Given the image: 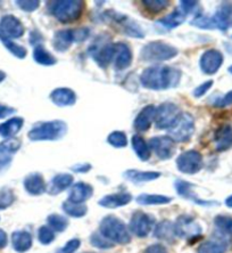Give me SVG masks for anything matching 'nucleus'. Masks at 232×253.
<instances>
[{
    "label": "nucleus",
    "instance_id": "41",
    "mask_svg": "<svg viewBox=\"0 0 232 253\" xmlns=\"http://www.w3.org/2000/svg\"><path fill=\"white\" fill-rule=\"evenodd\" d=\"M0 42L3 43V46H5L7 49H8V51H10L15 57L23 59L26 57V55H28V50H26V48L16 42H14L13 40L0 39Z\"/></svg>",
    "mask_w": 232,
    "mask_h": 253
},
{
    "label": "nucleus",
    "instance_id": "8",
    "mask_svg": "<svg viewBox=\"0 0 232 253\" xmlns=\"http://www.w3.org/2000/svg\"><path fill=\"white\" fill-rule=\"evenodd\" d=\"M174 228L177 237L187 240L188 242L198 240L201 236V232H203L200 225L194 220V218L187 214H182L177 219Z\"/></svg>",
    "mask_w": 232,
    "mask_h": 253
},
{
    "label": "nucleus",
    "instance_id": "5",
    "mask_svg": "<svg viewBox=\"0 0 232 253\" xmlns=\"http://www.w3.org/2000/svg\"><path fill=\"white\" fill-rule=\"evenodd\" d=\"M179 51L175 47L164 42H152L144 46L140 51L142 62L158 63L165 62L178 56Z\"/></svg>",
    "mask_w": 232,
    "mask_h": 253
},
{
    "label": "nucleus",
    "instance_id": "24",
    "mask_svg": "<svg viewBox=\"0 0 232 253\" xmlns=\"http://www.w3.org/2000/svg\"><path fill=\"white\" fill-rule=\"evenodd\" d=\"M93 195V187L87 183H77L71 187L69 201L73 203L83 204L85 201L91 199Z\"/></svg>",
    "mask_w": 232,
    "mask_h": 253
},
{
    "label": "nucleus",
    "instance_id": "45",
    "mask_svg": "<svg viewBox=\"0 0 232 253\" xmlns=\"http://www.w3.org/2000/svg\"><path fill=\"white\" fill-rule=\"evenodd\" d=\"M16 200L14 192L10 188L3 187L0 189V210H5L9 208Z\"/></svg>",
    "mask_w": 232,
    "mask_h": 253
},
{
    "label": "nucleus",
    "instance_id": "4",
    "mask_svg": "<svg viewBox=\"0 0 232 253\" xmlns=\"http://www.w3.org/2000/svg\"><path fill=\"white\" fill-rule=\"evenodd\" d=\"M67 132L66 122L52 120L38 124L30 130L28 137L32 141H54L62 139Z\"/></svg>",
    "mask_w": 232,
    "mask_h": 253
},
{
    "label": "nucleus",
    "instance_id": "15",
    "mask_svg": "<svg viewBox=\"0 0 232 253\" xmlns=\"http://www.w3.org/2000/svg\"><path fill=\"white\" fill-rule=\"evenodd\" d=\"M223 59V54L218 49L205 50L199 59L200 70L207 76H213L222 66Z\"/></svg>",
    "mask_w": 232,
    "mask_h": 253
},
{
    "label": "nucleus",
    "instance_id": "20",
    "mask_svg": "<svg viewBox=\"0 0 232 253\" xmlns=\"http://www.w3.org/2000/svg\"><path fill=\"white\" fill-rule=\"evenodd\" d=\"M74 42H77L74 29L58 30L55 33L54 39H52V46H54L55 50L61 51V53L69 50Z\"/></svg>",
    "mask_w": 232,
    "mask_h": 253
},
{
    "label": "nucleus",
    "instance_id": "21",
    "mask_svg": "<svg viewBox=\"0 0 232 253\" xmlns=\"http://www.w3.org/2000/svg\"><path fill=\"white\" fill-rule=\"evenodd\" d=\"M23 185L25 191L28 192L30 195L39 196L47 192V186L46 183H44L42 174H40L38 172L30 173L29 176H26L24 178Z\"/></svg>",
    "mask_w": 232,
    "mask_h": 253
},
{
    "label": "nucleus",
    "instance_id": "32",
    "mask_svg": "<svg viewBox=\"0 0 232 253\" xmlns=\"http://www.w3.org/2000/svg\"><path fill=\"white\" fill-rule=\"evenodd\" d=\"M24 125V120L22 118L14 117L6 122L0 125V136L3 138L9 139L16 135V133L22 129Z\"/></svg>",
    "mask_w": 232,
    "mask_h": 253
},
{
    "label": "nucleus",
    "instance_id": "58",
    "mask_svg": "<svg viewBox=\"0 0 232 253\" xmlns=\"http://www.w3.org/2000/svg\"><path fill=\"white\" fill-rule=\"evenodd\" d=\"M5 79H6V73L3 72V71L0 70V84H1Z\"/></svg>",
    "mask_w": 232,
    "mask_h": 253
},
{
    "label": "nucleus",
    "instance_id": "51",
    "mask_svg": "<svg viewBox=\"0 0 232 253\" xmlns=\"http://www.w3.org/2000/svg\"><path fill=\"white\" fill-rule=\"evenodd\" d=\"M229 105H232V90L227 92L226 95L222 96V97H219L214 102L215 107H226Z\"/></svg>",
    "mask_w": 232,
    "mask_h": 253
},
{
    "label": "nucleus",
    "instance_id": "23",
    "mask_svg": "<svg viewBox=\"0 0 232 253\" xmlns=\"http://www.w3.org/2000/svg\"><path fill=\"white\" fill-rule=\"evenodd\" d=\"M174 186L179 195L182 196L183 199L186 200L193 201V202L198 204V206L207 207V206H211V204H214L213 202H208V201H203L201 199H199V196H197L196 193L193 192V185L188 183V181L178 179L175 181Z\"/></svg>",
    "mask_w": 232,
    "mask_h": 253
},
{
    "label": "nucleus",
    "instance_id": "40",
    "mask_svg": "<svg viewBox=\"0 0 232 253\" xmlns=\"http://www.w3.org/2000/svg\"><path fill=\"white\" fill-rule=\"evenodd\" d=\"M214 225L224 235L232 236V218L229 215H216L214 219Z\"/></svg>",
    "mask_w": 232,
    "mask_h": 253
},
{
    "label": "nucleus",
    "instance_id": "6",
    "mask_svg": "<svg viewBox=\"0 0 232 253\" xmlns=\"http://www.w3.org/2000/svg\"><path fill=\"white\" fill-rule=\"evenodd\" d=\"M174 143H188L194 132V120L192 114L182 113L175 124L167 130Z\"/></svg>",
    "mask_w": 232,
    "mask_h": 253
},
{
    "label": "nucleus",
    "instance_id": "39",
    "mask_svg": "<svg viewBox=\"0 0 232 253\" xmlns=\"http://www.w3.org/2000/svg\"><path fill=\"white\" fill-rule=\"evenodd\" d=\"M226 244L214 241H207L205 243H201L197 249V253H226Z\"/></svg>",
    "mask_w": 232,
    "mask_h": 253
},
{
    "label": "nucleus",
    "instance_id": "54",
    "mask_svg": "<svg viewBox=\"0 0 232 253\" xmlns=\"http://www.w3.org/2000/svg\"><path fill=\"white\" fill-rule=\"evenodd\" d=\"M42 40H43L42 36H41L40 32L38 31H32L31 35H30V42H31V44H36V47L40 46V43Z\"/></svg>",
    "mask_w": 232,
    "mask_h": 253
},
{
    "label": "nucleus",
    "instance_id": "43",
    "mask_svg": "<svg viewBox=\"0 0 232 253\" xmlns=\"http://www.w3.org/2000/svg\"><path fill=\"white\" fill-rule=\"evenodd\" d=\"M190 24L193 27L203 29V30H214L216 29V24L215 21L213 17H208V16H204V15H198L193 18V20L190 22Z\"/></svg>",
    "mask_w": 232,
    "mask_h": 253
},
{
    "label": "nucleus",
    "instance_id": "13",
    "mask_svg": "<svg viewBox=\"0 0 232 253\" xmlns=\"http://www.w3.org/2000/svg\"><path fill=\"white\" fill-rule=\"evenodd\" d=\"M25 29L14 15H5L0 20V39H18L23 37Z\"/></svg>",
    "mask_w": 232,
    "mask_h": 253
},
{
    "label": "nucleus",
    "instance_id": "14",
    "mask_svg": "<svg viewBox=\"0 0 232 253\" xmlns=\"http://www.w3.org/2000/svg\"><path fill=\"white\" fill-rule=\"evenodd\" d=\"M149 148L154 152L159 160H170L175 153V144L168 136H157L153 137L149 140Z\"/></svg>",
    "mask_w": 232,
    "mask_h": 253
},
{
    "label": "nucleus",
    "instance_id": "1",
    "mask_svg": "<svg viewBox=\"0 0 232 253\" xmlns=\"http://www.w3.org/2000/svg\"><path fill=\"white\" fill-rule=\"evenodd\" d=\"M181 71L166 65H153L140 74L142 87L151 90H166L180 84Z\"/></svg>",
    "mask_w": 232,
    "mask_h": 253
},
{
    "label": "nucleus",
    "instance_id": "33",
    "mask_svg": "<svg viewBox=\"0 0 232 253\" xmlns=\"http://www.w3.org/2000/svg\"><path fill=\"white\" fill-rule=\"evenodd\" d=\"M131 145H132V148L134 153L139 158L141 161H148L149 159L152 158V151L149 148L148 143H146V140L142 138L140 135H134L131 138Z\"/></svg>",
    "mask_w": 232,
    "mask_h": 253
},
{
    "label": "nucleus",
    "instance_id": "10",
    "mask_svg": "<svg viewBox=\"0 0 232 253\" xmlns=\"http://www.w3.org/2000/svg\"><path fill=\"white\" fill-rule=\"evenodd\" d=\"M203 155L196 150H189L181 153L177 159V167L185 174H194L203 168Z\"/></svg>",
    "mask_w": 232,
    "mask_h": 253
},
{
    "label": "nucleus",
    "instance_id": "47",
    "mask_svg": "<svg viewBox=\"0 0 232 253\" xmlns=\"http://www.w3.org/2000/svg\"><path fill=\"white\" fill-rule=\"evenodd\" d=\"M15 3L18 6V8L28 13H32L39 8L40 1L39 0H17Z\"/></svg>",
    "mask_w": 232,
    "mask_h": 253
},
{
    "label": "nucleus",
    "instance_id": "11",
    "mask_svg": "<svg viewBox=\"0 0 232 253\" xmlns=\"http://www.w3.org/2000/svg\"><path fill=\"white\" fill-rule=\"evenodd\" d=\"M154 225L155 218L153 215L145 213L142 211H137L132 214L129 227L131 233L140 237V239H144V237H147L151 234Z\"/></svg>",
    "mask_w": 232,
    "mask_h": 253
},
{
    "label": "nucleus",
    "instance_id": "55",
    "mask_svg": "<svg viewBox=\"0 0 232 253\" xmlns=\"http://www.w3.org/2000/svg\"><path fill=\"white\" fill-rule=\"evenodd\" d=\"M14 113H16V110L13 109V107L1 105V104H0V119H3Z\"/></svg>",
    "mask_w": 232,
    "mask_h": 253
},
{
    "label": "nucleus",
    "instance_id": "9",
    "mask_svg": "<svg viewBox=\"0 0 232 253\" xmlns=\"http://www.w3.org/2000/svg\"><path fill=\"white\" fill-rule=\"evenodd\" d=\"M104 16L106 17V20L112 22V23L119 25V27L122 28L121 31L124 33V35L132 37V38H145V32L142 31L139 25H138L136 22L131 21L128 16H125V15L119 14L117 12H115V10H108V12L104 14Z\"/></svg>",
    "mask_w": 232,
    "mask_h": 253
},
{
    "label": "nucleus",
    "instance_id": "37",
    "mask_svg": "<svg viewBox=\"0 0 232 253\" xmlns=\"http://www.w3.org/2000/svg\"><path fill=\"white\" fill-rule=\"evenodd\" d=\"M142 6L149 14H159L170 6L168 0H145Z\"/></svg>",
    "mask_w": 232,
    "mask_h": 253
},
{
    "label": "nucleus",
    "instance_id": "48",
    "mask_svg": "<svg viewBox=\"0 0 232 253\" xmlns=\"http://www.w3.org/2000/svg\"><path fill=\"white\" fill-rule=\"evenodd\" d=\"M179 5H180L181 12L187 16V15L193 13L194 10H196L198 7H199V2L193 1V0H190V1H187V0H182V1H180Z\"/></svg>",
    "mask_w": 232,
    "mask_h": 253
},
{
    "label": "nucleus",
    "instance_id": "38",
    "mask_svg": "<svg viewBox=\"0 0 232 253\" xmlns=\"http://www.w3.org/2000/svg\"><path fill=\"white\" fill-rule=\"evenodd\" d=\"M47 222L54 232H58V233L64 232V230L67 228V226H69V220H67L64 215H61L57 213L50 214L49 217L47 218Z\"/></svg>",
    "mask_w": 232,
    "mask_h": 253
},
{
    "label": "nucleus",
    "instance_id": "44",
    "mask_svg": "<svg viewBox=\"0 0 232 253\" xmlns=\"http://www.w3.org/2000/svg\"><path fill=\"white\" fill-rule=\"evenodd\" d=\"M90 243L93 248L100 249V250H108L115 247L114 243L108 241L106 237H104L100 233H93L90 236Z\"/></svg>",
    "mask_w": 232,
    "mask_h": 253
},
{
    "label": "nucleus",
    "instance_id": "57",
    "mask_svg": "<svg viewBox=\"0 0 232 253\" xmlns=\"http://www.w3.org/2000/svg\"><path fill=\"white\" fill-rule=\"evenodd\" d=\"M226 204H227V207L232 208V195L228 197V199L226 200Z\"/></svg>",
    "mask_w": 232,
    "mask_h": 253
},
{
    "label": "nucleus",
    "instance_id": "50",
    "mask_svg": "<svg viewBox=\"0 0 232 253\" xmlns=\"http://www.w3.org/2000/svg\"><path fill=\"white\" fill-rule=\"evenodd\" d=\"M213 84H214V83H213V80H208V81H206V83H204V84H201L198 85V87L193 90V96H194V97H196V98L203 97V96L206 94V92L209 90V89L212 88Z\"/></svg>",
    "mask_w": 232,
    "mask_h": 253
},
{
    "label": "nucleus",
    "instance_id": "3",
    "mask_svg": "<svg viewBox=\"0 0 232 253\" xmlns=\"http://www.w3.org/2000/svg\"><path fill=\"white\" fill-rule=\"evenodd\" d=\"M99 233L114 244H129L131 242V235L128 227L121 219L113 214L106 215L100 221Z\"/></svg>",
    "mask_w": 232,
    "mask_h": 253
},
{
    "label": "nucleus",
    "instance_id": "28",
    "mask_svg": "<svg viewBox=\"0 0 232 253\" xmlns=\"http://www.w3.org/2000/svg\"><path fill=\"white\" fill-rule=\"evenodd\" d=\"M162 176V173L157 172V171H140L136 169L126 170L123 173V177L126 180L132 181V183L139 184V183H148V181H153L158 179Z\"/></svg>",
    "mask_w": 232,
    "mask_h": 253
},
{
    "label": "nucleus",
    "instance_id": "34",
    "mask_svg": "<svg viewBox=\"0 0 232 253\" xmlns=\"http://www.w3.org/2000/svg\"><path fill=\"white\" fill-rule=\"evenodd\" d=\"M140 206H164L173 201V197L158 194H140L136 199Z\"/></svg>",
    "mask_w": 232,
    "mask_h": 253
},
{
    "label": "nucleus",
    "instance_id": "35",
    "mask_svg": "<svg viewBox=\"0 0 232 253\" xmlns=\"http://www.w3.org/2000/svg\"><path fill=\"white\" fill-rule=\"evenodd\" d=\"M33 59L36 63L43 66H52L57 63L54 55L50 54L43 46H37L33 50Z\"/></svg>",
    "mask_w": 232,
    "mask_h": 253
},
{
    "label": "nucleus",
    "instance_id": "53",
    "mask_svg": "<svg viewBox=\"0 0 232 253\" xmlns=\"http://www.w3.org/2000/svg\"><path fill=\"white\" fill-rule=\"evenodd\" d=\"M72 170L74 171V172L85 173V172H88V171L91 170V165H89V163H80V165L73 166Z\"/></svg>",
    "mask_w": 232,
    "mask_h": 253
},
{
    "label": "nucleus",
    "instance_id": "25",
    "mask_svg": "<svg viewBox=\"0 0 232 253\" xmlns=\"http://www.w3.org/2000/svg\"><path fill=\"white\" fill-rule=\"evenodd\" d=\"M131 201H132V195L129 194V193L122 192L104 196L98 203L100 207L106 208V209H116V208L126 206Z\"/></svg>",
    "mask_w": 232,
    "mask_h": 253
},
{
    "label": "nucleus",
    "instance_id": "17",
    "mask_svg": "<svg viewBox=\"0 0 232 253\" xmlns=\"http://www.w3.org/2000/svg\"><path fill=\"white\" fill-rule=\"evenodd\" d=\"M132 61L133 55L129 44H126L125 42H116L114 56L115 70L123 71L130 68V65L132 64Z\"/></svg>",
    "mask_w": 232,
    "mask_h": 253
},
{
    "label": "nucleus",
    "instance_id": "49",
    "mask_svg": "<svg viewBox=\"0 0 232 253\" xmlns=\"http://www.w3.org/2000/svg\"><path fill=\"white\" fill-rule=\"evenodd\" d=\"M81 241L77 239H73L67 242V243L63 247L58 253H74L77 251V249L80 248Z\"/></svg>",
    "mask_w": 232,
    "mask_h": 253
},
{
    "label": "nucleus",
    "instance_id": "30",
    "mask_svg": "<svg viewBox=\"0 0 232 253\" xmlns=\"http://www.w3.org/2000/svg\"><path fill=\"white\" fill-rule=\"evenodd\" d=\"M13 249L18 253H24L32 248V235L26 230H17L12 234Z\"/></svg>",
    "mask_w": 232,
    "mask_h": 253
},
{
    "label": "nucleus",
    "instance_id": "18",
    "mask_svg": "<svg viewBox=\"0 0 232 253\" xmlns=\"http://www.w3.org/2000/svg\"><path fill=\"white\" fill-rule=\"evenodd\" d=\"M156 107L154 105H147L138 113L136 120L133 122L134 129L138 132H146L151 129L153 122H155Z\"/></svg>",
    "mask_w": 232,
    "mask_h": 253
},
{
    "label": "nucleus",
    "instance_id": "59",
    "mask_svg": "<svg viewBox=\"0 0 232 253\" xmlns=\"http://www.w3.org/2000/svg\"><path fill=\"white\" fill-rule=\"evenodd\" d=\"M229 72L232 74V65L230 66V68H229Z\"/></svg>",
    "mask_w": 232,
    "mask_h": 253
},
{
    "label": "nucleus",
    "instance_id": "46",
    "mask_svg": "<svg viewBox=\"0 0 232 253\" xmlns=\"http://www.w3.org/2000/svg\"><path fill=\"white\" fill-rule=\"evenodd\" d=\"M38 240L41 244L49 245L55 240V232L49 226H41L38 230Z\"/></svg>",
    "mask_w": 232,
    "mask_h": 253
},
{
    "label": "nucleus",
    "instance_id": "19",
    "mask_svg": "<svg viewBox=\"0 0 232 253\" xmlns=\"http://www.w3.org/2000/svg\"><path fill=\"white\" fill-rule=\"evenodd\" d=\"M50 100L58 107L73 106L77 103V94L70 88H56L50 92Z\"/></svg>",
    "mask_w": 232,
    "mask_h": 253
},
{
    "label": "nucleus",
    "instance_id": "29",
    "mask_svg": "<svg viewBox=\"0 0 232 253\" xmlns=\"http://www.w3.org/2000/svg\"><path fill=\"white\" fill-rule=\"evenodd\" d=\"M185 21H186V15L183 14L180 9H177L157 21L156 25L162 30L170 31V30H173L175 28L180 27Z\"/></svg>",
    "mask_w": 232,
    "mask_h": 253
},
{
    "label": "nucleus",
    "instance_id": "52",
    "mask_svg": "<svg viewBox=\"0 0 232 253\" xmlns=\"http://www.w3.org/2000/svg\"><path fill=\"white\" fill-rule=\"evenodd\" d=\"M144 253H168L166 248L162 244H153L146 249Z\"/></svg>",
    "mask_w": 232,
    "mask_h": 253
},
{
    "label": "nucleus",
    "instance_id": "12",
    "mask_svg": "<svg viewBox=\"0 0 232 253\" xmlns=\"http://www.w3.org/2000/svg\"><path fill=\"white\" fill-rule=\"evenodd\" d=\"M90 54L95 62L102 69H106L112 61H114L115 56V43L108 42H95L90 48Z\"/></svg>",
    "mask_w": 232,
    "mask_h": 253
},
{
    "label": "nucleus",
    "instance_id": "16",
    "mask_svg": "<svg viewBox=\"0 0 232 253\" xmlns=\"http://www.w3.org/2000/svg\"><path fill=\"white\" fill-rule=\"evenodd\" d=\"M21 148V141L16 138H9L0 143V172L6 170L13 161V156Z\"/></svg>",
    "mask_w": 232,
    "mask_h": 253
},
{
    "label": "nucleus",
    "instance_id": "7",
    "mask_svg": "<svg viewBox=\"0 0 232 253\" xmlns=\"http://www.w3.org/2000/svg\"><path fill=\"white\" fill-rule=\"evenodd\" d=\"M182 114L180 107L174 103H163L156 107L155 125L157 129H170Z\"/></svg>",
    "mask_w": 232,
    "mask_h": 253
},
{
    "label": "nucleus",
    "instance_id": "22",
    "mask_svg": "<svg viewBox=\"0 0 232 253\" xmlns=\"http://www.w3.org/2000/svg\"><path fill=\"white\" fill-rule=\"evenodd\" d=\"M214 144L218 152H226L232 147V126L230 125H222L215 130Z\"/></svg>",
    "mask_w": 232,
    "mask_h": 253
},
{
    "label": "nucleus",
    "instance_id": "27",
    "mask_svg": "<svg viewBox=\"0 0 232 253\" xmlns=\"http://www.w3.org/2000/svg\"><path fill=\"white\" fill-rule=\"evenodd\" d=\"M232 16V3L231 2H223L221 3L219 9L213 18H214L216 29L221 30V31H227L230 27Z\"/></svg>",
    "mask_w": 232,
    "mask_h": 253
},
{
    "label": "nucleus",
    "instance_id": "36",
    "mask_svg": "<svg viewBox=\"0 0 232 253\" xmlns=\"http://www.w3.org/2000/svg\"><path fill=\"white\" fill-rule=\"evenodd\" d=\"M62 209L67 215H70L72 218H83L88 213V208L85 204L73 203L70 202L69 200L63 203Z\"/></svg>",
    "mask_w": 232,
    "mask_h": 253
},
{
    "label": "nucleus",
    "instance_id": "26",
    "mask_svg": "<svg viewBox=\"0 0 232 253\" xmlns=\"http://www.w3.org/2000/svg\"><path fill=\"white\" fill-rule=\"evenodd\" d=\"M74 178L70 173H58L52 178L49 186L47 187V192L50 195H58L59 193L64 192L65 189L71 187L73 184Z\"/></svg>",
    "mask_w": 232,
    "mask_h": 253
},
{
    "label": "nucleus",
    "instance_id": "2",
    "mask_svg": "<svg viewBox=\"0 0 232 253\" xmlns=\"http://www.w3.org/2000/svg\"><path fill=\"white\" fill-rule=\"evenodd\" d=\"M49 13L63 24L73 23L82 16L84 1L82 0H62L47 2Z\"/></svg>",
    "mask_w": 232,
    "mask_h": 253
},
{
    "label": "nucleus",
    "instance_id": "56",
    "mask_svg": "<svg viewBox=\"0 0 232 253\" xmlns=\"http://www.w3.org/2000/svg\"><path fill=\"white\" fill-rule=\"evenodd\" d=\"M7 242H8V240H7V234L2 229H0V250L6 247Z\"/></svg>",
    "mask_w": 232,
    "mask_h": 253
},
{
    "label": "nucleus",
    "instance_id": "42",
    "mask_svg": "<svg viewBox=\"0 0 232 253\" xmlns=\"http://www.w3.org/2000/svg\"><path fill=\"white\" fill-rule=\"evenodd\" d=\"M107 143L115 148L128 146V137L123 131H113L107 137Z\"/></svg>",
    "mask_w": 232,
    "mask_h": 253
},
{
    "label": "nucleus",
    "instance_id": "31",
    "mask_svg": "<svg viewBox=\"0 0 232 253\" xmlns=\"http://www.w3.org/2000/svg\"><path fill=\"white\" fill-rule=\"evenodd\" d=\"M154 234L156 239L168 242V243H174L177 239L174 224L170 220H163L158 225H156Z\"/></svg>",
    "mask_w": 232,
    "mask_h": 253
}]
</instances>
